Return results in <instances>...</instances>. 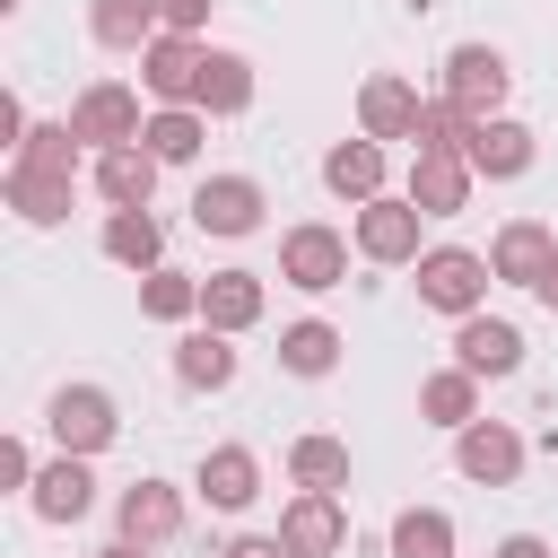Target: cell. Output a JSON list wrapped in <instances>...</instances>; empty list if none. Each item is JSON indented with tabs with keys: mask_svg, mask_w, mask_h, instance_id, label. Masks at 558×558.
Segmentation results:
<instances>
[{
	"mask_svg": "<svg viewBox=\"0 0 558 558\" xmlns=\"http://www.w3.org/2000/svg\"><path fill=\"white\" fill-rule=\"evenodd\" d=\"M26 506H35V523H52V532L87 523V506H96V462H87V453H52V462L35 471V488H26Z\"/></svg>",
	"mask_w": 558,
	"mask_h": 558,
	"instance_id": "8fae6325",
	"label": "cell"
},
{
	"mask_svg": "<svg viewBox=\"0 0 558 558\" xmlns=\"http://www.w3.org/2000/svg\"><path fill=\"white\" fill-rule=\"evenodd\" d=\"M166 9V35H201L209 26V0H157Z\"/></svg>",
	"mask_w": 558,
	"mask_h": 558,
	"instance_id": "8d00e7d4",
	"label": "cell"
},
{
	"mask_svg": "<svg viewBox=\"0 0 558 558\" xmlns=\"http://www.w3.org/2000/svg\"><path fill=\"white\" fill-rule=\"evenodd\" d=\"M218 558H288V541H279V532H235Z\"/></svg>",
	"mask_w": 558,
	"mask_h": 558,
	"instance_id": "d590c367",
	"label": "cell"
},
{
	"mask_svg": "<svg viewBox=\"0 0 558 558\" xmlns=\"http://www.w3.org/2000/svg\"><path fill=\"white\" fill-rule=\"evenodd\" d=\"M523 427L514 418H471L462 436H453V471L471 480V488H514L523 480Z\"/></svg>",
	"mask_w": 558,
	"mask_h": 558,
	"instance_id": "52a82bcc",
	"label": "cell"
},
{
	"mask_svg": "<svg viewBox=\"0 0 558 558\" xmlns=\"http://www.w3.org/2000/svg\"><path fill=\"white\" fill-rule=\"evenodd\" d=\"M44 436H52V453H105L113 436H122V401L105 392V384H61L52 401H44Z\"/></svg>",
	"mask_w": 558,
	"mask_h": 558,
	"instance_id": "3957f363",
	"label": "cell"
},
{
	"mask_svg": "<svg viewBox=\"0 0 558 558\" xmlns=\"http://www.w3.org/2000/svg\"><path fill=\"white\" fill-rule=\"evenodd\" d=\"M78 140H87V157L96 148H131L140 131H148V113H140V87L131 78H87L78 96H70V113H61Z\"/></svg>",
	"mask_w": 558,
	"mask_h": 558,
	"instance_id": "5b68a950",
	"label": "cell"
},
{
	"mask_svg": "<svg viewBox=\"0 0 558 558\" xmlns=\"http://www.w3.org/2000/svg\"><path fill=\"white\" fill-rule=\"evenodd\" d=\"M35 471H44V462H35V445H26V436H0V488H17V497H26V488H35Z\"/></svg>",
	"mask_w": 558,
	"mask_h": 558,
	"instance_id": "e575fe53",
	"label": "cell"
},
{
	"mask_svg": "<svg viewBox=\"0 0 558 558\" xmlns=\"http://www.w3.org/2000/svg\"><path fill=\"white\" fill-rule=\"evenodd\" d=\"M201 140H209V113H201V105H157L148 131H140V148H148L157 166H192Z\"/></svg>",
	"mask_w": 558,
	"mask_h": 558,
	"instance_id": "f1b7e54d",
	"label": "cell"
},
{
	"mask_svg": "<svg viewBox=\"0 0 558 558\" xmlns=\"http://www.w3.org/2000/svg\"><path fill=\"white\" fill-rule=\"evenodd\" d=\"M349 235L331 227V218H296L288 235H279V279L296 288V296H331L340 279H349Z\"/></svg>",
	"mask_w": 558,
	"mask_h": 558,
	"instance_id": "277c9868",
	"label": "cell"
},
{
	"mask_svg": "<svg viewBox=\"0 0 558 558\" xmlns=\"http://www.w3.org/2000/svg\"><path fill=\"white\" fill-rule=\"evenodd\" d=\"M253 61L244 52H227V44H209V61H201V113L209 122H235V113H253Z\"/></svg>",
	"mask_w": 558,
	"mask_h": 558,
	"instance_id": "4316f807",
	"label": "cell"
},
{
	"mask_svg": "<svg viewBox=\"0 0 558 558\" xmlns=\"http://www.w3.org/2000/svg\"><path fill=\"white\" fill-rule=\"evenodd\" d=\"M288 480L340 497V488H349V445H340V436H296V445H288Z\"/></svg>",
	"mask_w": 558,
	"mask_h": 558,
	"instance_id": "4dcf8cb0",
	"label": "cell"
},
{
	"mask_svg": "<svg viewBox=\"0 0 558 558\" xmlns=\"http://www.w3.org/2000/svg\"><path fill=\"white\" fill-rule=\"evenodd\" d=\"M157 174H166V166H157L140 140H131V148H96V157H87V183H96V201H105V209H148V201H157Z\"/></svg>",
	"mask_w": 558,
	"mask_h": 558,
	"instance_id": "ac0fdd59",
	"label": "cell"
},
{
	"mask_svg": "<svg viewBox=\"0 0 558 558\" xmlns=\"http://www.w3.org/2000/svg\"><path fill=\"white\" fill-rule=\"evenodd\" d=\"M70 192H78V174H35V166L0 174V201L17 209V227H70Z\"/></svg>",
	"mask_w": 558,
	"mask_h": 558,
	"instance_id": "603a6c76",
	"label": "cell"
},
{
	"mask_svg": "<svg viewBox=\"0 0 558 558\" xmlns=\"http://www.w3.org/2000/svg\"><path fill=\"white\" fill-rule=\"evenodd\" d=\"M279 541H288V558H340L349 549V506L323 497V488H296L279 506Z\"/></svg>",
	"mask_w": 558,
	"mask_h": 558,
	"instance_id": "7c38bea8",
	"label": "cell"
},
{
	"mask_svg": "<svg viewBox=\"0 0 558 558\" xmlns=\"http://www.w3.org/2000/svg\"><path fill=\"white\" fill-rule=\"evenodd\" d=\"M418 113H427L418 78H401V70L357 78V140H418Z\"/></svg>",
	"mask_w": 558,
	"mask_h": 558,
	"instance_id": "30bf717a",
	"label": "cell"
},
{
	"mask_svg": "<svg viewBox=\"0 0 558 558\" xmlns=\"http://www.w3.org/2000/svg\"><path fill=\"white\" fill-rule=\"evenodd\" d=\"M192 497H201L209 514H244V506L262 497V453H253V445H209L201 471H192Z\"/></svg>",
	"mask_w": 558,
	"mask_h": 558,
	"instance_id": "5bb4252c",
	"label": "cell"
},
{
	"mask_svg": "<svg viewBox=\"0 0 558 558\" xmlns=\"http://www.w3.org/2000/svg\"><path fill=\"white\" fill-rule=\"evenodd\" d=\"M462 157H471V174H480V183H523V174H532V157H541V131H532V122H514V113H488V122L471 131V148H462Z\"/></svg>",
	"mask_w": 558,
	"mask_h": 558,
	"instance_id": "4fadbf2b",
	"label": "cell"
},
{
	"mask_svg": "<svg viewBox=\"0 0 558 558\" xmlns=\"http://www.w3.org/2000/svg\"><path fill=\"white\" fill-rule=\"evenodd\" d=\"M78 148H87V140H78L70 122H35V131L17 140V157H9V166H35V174H78Z\"/></svg>",
	"mask_w": 558,
	"mask_h": 558,
	"instance_id": "d6a6232c",
	"label": "cell"
},
{
	"mask_svg": "<svg viewBox=\"0 0 558 558\" xmlns=\"http://www.w3.org/2000/svg\"><path fill=\"white\" fill-rule=\"evenodd\" d=\"M262 314H270V288H262V270H209V279H201V323H209V331L244 340Z\"/></svg>",
	"mask_w": 558,
	"mask_h": 558,
	"instance_id": "d6986e66",
	"label": "cell"
},
{
	"mask_svg": "<svg viewBox=\"0 0 558 558\" xmlns=\"http://www.w3.org/2000/svg\"><path fill=\"white\" fill-rule=\"evenodd\" d=\"M410 288H418V305H427V314L471 323V314H488L497 270H488V253H471V244H427V253H418V270H410Z\"/></svg>",
	"mask_w": 558,
	"mask_h": 558,
	"instance_id": "6da1fadb",
	"label": "cell"
},
{
	"mask_svg": "<svg viewBox=\"0 0 558 558\" xmlns=\"http://www.w3.org/2000/svg\"><path fill=\"white\" fill-rule=\"evenodd\" d=\"M549 262H558V235H549L541 218H506V227L488 235V270H497L506 288H541Z\"/></svg>",
	"mask_w": 558,
	"mask_h": 558,
	"instance_id": "ffe728a7",
	"label": "cell"
},
{
	"mask_svg": "<svg viewBox=\"0 0 558 558\" xmlns=\"http://www.w3.org/2000/svg\"><path fill=\"white\" fill-rule=\"evenodd\" d=\"M532 296H541V305H549V314H558V262H549V270H541V288H532Z\"/></svg>",
	"mask_w": 558,
	"mask_h": 558,
	"instance_id": "f35d334b",
	"label": "cell"
},
{
	"mask_svg": "<svg viewBox=\"0 0 558 558\" xmlns=\"http://www.w3.org/2000/svg\"><path fill=\"white\" fill-rule=\"evenodd\" d=\"M201 61H209L201 35H157V44L140 52V87H148L157 105H201Z\"/></svg>",
	"mask_w": 558,
	"mask_h": 558,
	"instance_id": "9a60e30c",
	"label": "cell"
},
{
	"mask_svg": "<svg viewBox=\"0 0 558 558\" xmlns=\"http://www.w3.org/2000/svg\"><path fill=\"white\" fill-rule=\"evenodd\" d=\"M174 532H183V488L140 471V480L113 497V541H131V549H166Z\"/></svg>",
	"mask_w": 558,
	"mask_h": 558,
	"instance_id": "9c48e42d",
	"label": "cell"
},
{
	"mask_svg": "<svg viewBox=\"0 0 558 558\" xmlns=\"http://www.w3.org/2000/svg\"><path fill=\"white\" fill-rule=\"evenodd\" d=\"M235 366H244V357H235V340H227V331H209V323H192V331L174 340V384H183V392H227V384H235Z\"/></svg>",
	"mask_w": 558,
	"mask_h": 558,
	"instance_id": "cb8c5ba5",
	"label": "cell"
},
{
	"mask_svg": "<svg viewBox=\"0 0 558 558\" xmlns=\"http://www.w3.org/2000/svg\"><path fill=\"white\" fill-rule=\"evenodd\" d=\"M453 514L445 506H401L392 514V532H384V558H453Z\"/></svg>",
	"mask_w": 558,
	"mask_h": 558,
	"instance_id": "f546056e",
	"label": "cell"
},
{
	"mask_svg": "<svg viewBox=\"0 0 558 558\" xmlns=\"http://www.w3.org/2000/svg\"><path fill=\"white\" fill-rule=\"evenodd\" d=\"M96 244H105V262H122V270H166V218L157 209H105V227H96Z\"/></svg>",
	"mask_w": 558,
	"mask_h": 558,
	"instance_id": "7402d4cb",
	"label": "cell"
},
{
	"mask_svg": "<svg viewBox=\"0 0 558 558\" xmlns=\"http://www.w3.org/2000/svg\"><path fill=\"white\" fill-rule=\"evenodd\" d=\"M96 558H148V549H131V541H113V549H96Z\"/></svg>",
	"mask_w": 558,
	"mask_h": 558,
	"instance_id": "ab89813d",
	"label": "cell"
},
{
	"mask_svg": "<svg viewBox=\"0 0 558 558\" xmlns=\"http://www.w3.org/2000/svg\"><path fill=\"white\" fill-rule=\"evenodd\" d=\"M418 418H427V427H445V436H462V427L480 418V375H462V366L418 375Z\"/></svg>",
	"mask_w": 558,
	"mask_h": 558,
	"instance_id": "83f0119b",
	"label": "cell"
},
{
	"mask_svg": "<svg viewBox=\"0 0 558 558\" xmlns=\"http://www.w3.org/2000/svg\"><path fill=\"white\" fill-rule=\"evenodd\" d=\"M506 87H514V70H506L497 44H453V52H445V87H436V96H453L471 122L506 113Z\"/></svg>",
	"mask_w": 558,
	"mask_h": 558,
	"instance_id": "ba28073f",
	"label": "cell"
},
{
	"mask_svg": "<svg viewBox=\"0 0 558 558\" xmlns=\"http://www.w3.org/2000/svg\"><path fill=\"white\" fill-rule=\"evenodd\" d=\"M453 366L480 375V384H506L523 366V331L506 314H471V323H453Z\"/></svg>",
	"mask_w": 558,
	"mask_h": 558,
	"instance_id": "e0dca14e",
	"label": "cell"
},
{
	"mask_svg": "<svg viewBox=\"0 0 558 558\" xmlns=\"http://www.w3.org/2000/svg\"><path fill=\"white\" fill-rule=\"evenodd\" d=\"M471 157L462 148H410V201L427 209V218H462L471 209Z\"/></svg>",
	"mask_w": 558,
	"mask_h": 558,
	"instance_id": "2e32d148",
	"label": "cell"
},
{
	"mask_svg": "<svg viewBox=\"0 0 558 558\" xmlns=\"http://www.w3.org/2000/svg\"><path fill=\"white\" fill-rule=\"evenodd\" d=\"M340 323H323V314H296L288 331H279V375H296V384H323L331 366H340Z\"/></svg>",
	"mask_w": 558,
	"mask_h": 558,
	"instance_id": "d4e9b609",
	"label": "cell"
},
{
	"mask_svg": "<svg viewBox=\"0 0 558 558\" xmlns=\"http://www.w3.org/2000/svg\"><path fill=\"white\" fill-rule=\"evenodd\" d=\"M87 35L105 52H148L166 35V9L157 0H87Z\"/></svg>",
	"mask_w": 558,
	"mask_h": 558,
	"instance_id": "484cf974",
	"label": "cell"
},
{
	"mask_svg": "<svg viewBox=\"0 0 558 558\" xmlns=\"http://www.w3.org/2000/svg\"><path fill=\"white\" fill-rule=\"evenodd\" d=\"M349 244H357V262H375V270H418V253H427V209H418L410 192H384V201L349 209Z\"/></svg>",
	"mask_w": 558,
	"mask_h": 558,
	"instance_id": "7a4b0ae2",
	"label": "cell"
},
{
	"mask_svg": "<svg viewBox=\"0 0 558 558\" xmlns=\"http://www.w3.org/2000/svg\"><path fill=\"white\" fill-rule=\"evenodd\" d=\"M140 314H148V323H201V279L174 270V262L148 270V279H140Z\"/></svg>",
	"mask_w": 558,
	"mask_h": 558,
	"instance_id": "1f68e13d",
	"label": "cell"
},
{
	"mask_svg": "<svg viewBox=\"0 0 558 558\" xmlns=\"http://www.w3.org/2000/svg\"><path fill=\"white\" fill-rule=\"evenodd\" d=\"M488 558H558V549H549V541H541V532H506V541H497V549H488Z\"/></svg>",
	"mask_w": 558,
	"mask_h": 558,
	"instance_id": "74e56055",
	"label": "cell"
},
{
	"mask_svg": "<svg viewBox=\"0 0 558 558\" xmlns=\"http://www.w3.org/2000/svg\"><path fill=\"white\" fill-rule=\"evenodd\" d=\"M262 209H270V192H262V174H201L192 183V227L201 235H262Z\"/></svg>",
	"mask_w": 558,
	"mask_h": 558,
	"instance_id": "8992f818",
	"label": "cell"
},
{
	"mask_svg": "<svg viewBox=\"0 0 558 558\" xmlns=\"http://www.w3.org/2000/svg\"><path fill=\"white\" fill-rule=\"evenodd\" d=\"M323 192L349 201V209L384 201V140H331L323 148Z\"/></svg>",
	"mask_w": 558,
	"mask_h": 558,
	"instance_id": "44dd1931",
	"label": "cell"
},
{
	"mask_svg": "<svg viewBox=\"0 0 558 558\" xmlns=\"http://www.w3.org/2000/svg\"><path fill=\"white\" fill-rule=\"evenodd\" d=\"M471 131H480V122H471L453 96H427V113H418V140H410V148H471Z\"/></svg>",
	"mask_w": 558,
	"mask_h": 558,
	"instance_id": "836d02e7",
	"label": "cell"
}]
</instances>
